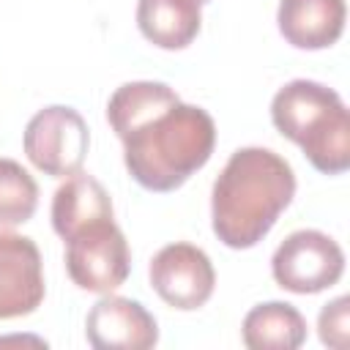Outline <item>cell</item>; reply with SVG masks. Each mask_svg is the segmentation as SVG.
I'll return each instance as SVG.
<instances>
[{
  "mask_svg": "<svg viewBox=\"0 0 350 350\" xmlns=\"http://www.w3.org/2000/svg\"><path fill=\"white\" fill-rule=\"evenodd\" d=\"M295 197V172L268 148H238L211 191V224L230 249L257 246Z\"/></svg>",
  "mask_w": 350,
  "mask_h": 350,
  "instance_id": "obj_1",
  "label": "cell"
},
{
  "mask_svg": "<svg viewBox=\"0 0 350 350\" xmlns=\"http://www.w3.org/2000/svg\"><path fill=\"white\" fill-rule=\"evenodd\" d=\"M129 175L148 191H175L202 170L216 148L213 118L180 98L120 134Z\"/></svg>",
  "mask_w": 350,
  "mask_h": 350,
  "instance_id": "obj_2",
  "label": "cell"
},
{
  "mask_svg": "<svg viewBox=\"0 0 350 350\" xmlns=\"http://www.w3.org/2000/svg\"><path fill=\"white\" fill-rule=\"evenodd\" d=\"M271 120L317 172L342 175L350 167V115L334 88L314 79L287 82L271 101Z\"/></svg>",
  "mask_w": 350,
  "mask_h": 350,
  "instance_id": "obj_3",
  "label": "cell"
},
{
  "mask_svg": "<svg viewBox=\"0 0 350 350\" xmlns=\"http://www.w3.org/2000/svg\"><path fill=\"white\" fill-rule=\"evenodd\" d=\"M66 271L79 290L115 293L131 273V252L115 219L82 227L66 241Z\"/></svg>",
  "mask_w": 350,
  "mask_h": 350,
  "instance_id": "obj_4",
  "label": "cell"
},
{
  "mask_svg": "<svg viewBox=\"0 0 350 350\" xmlns=\"http://www.w3.org/2000/svg\"><path fill=\"white\" fill-rule=\"evenodd\" d=\"M22 145L36 170L52 178H68L85 164L90 131L74 107L52 104L27 120Z\"/></svg>",
  "mask_w": 350,
  "mask_h": 350,
  "instance_id": "obj_5",
  "label": "cell"
},
{
  "mask_svg": "<svg viewBox=\"0 0 350 350\" xmlns=\"http://www.w3.org/2000/svg\"><path fill=\"white\" fill-rule=\"evenodd\" d=\"M273 282L295 295H314L334 287L345 273L342 246L320 230L290 232L271 257Z\"/></svg>",
  "mask_w": 350,
  "mask_h": 350,
  "instance_id": "obj_6",
  "label": "cell"
},
{
  "mask_svg": "<svg viewBox=\"0 0 350 350\" xmlns=\"http://www.w3.org/2000/svg\"><path fill=\"white\" fill-rule=\"evenodd\" d=\"M150 287L156 295L180 312H194L205 306L216 287V271L211 257L186 241L161 246L148 268Z\"/></svg>",
  "mask_w": 350,
  "mask_h": 350,
  "instance_id": "obj_7",
  "label": "cell"
},
{
  "mask_svg": "<svg viewBox=\"0 0 350 350\" xmlns=\"http://www.w3.org/2000/svg\"><path fill=\"white\" fill-rule=\"evenodd\" d=\"M44 293V262L36 241L0 230V320L33 314Z\"/></svg>",
  "mask_w": 350,
  "mask_h": 350,
  "instance_id": "obj_8",
  "label": "cell"
},
{
  "mask_svg": "<svg viewBox=\"0 0 350 350\" xmlns=\"http://www.w3.org/2000/svg\"><path fill=\"white\" fill-rule=\"evenodd\" d=\"M85 336L96 350H150L159 342V325L139 301L104 293L85 317Z\"/></svg>",
  "mask_w": 350,
  "mask_h": 350,
  "instance_id": "obj_9",
  "label": "cell"
},
{
  "mask_svg": "<svg viewBox=\"0 0 350 350\" xmlns=\"http://www.w3.org/2000/svg\"><path fill=\"white\" fill-rule=\"evenodd\" d=\"M345 0H279L276 25L295 49H328L345 33Z\"/></svg>",
  "mask_w": 350,
  "mask_h": 350,
  "instance_id": "obj_10",
  "label": "cell"
},
{
  "mask_svg": "<svg viewBox=\"0 0 350 350\" xmlns=\"http://www.w3.org/2000/svg\"><path fill=\"white\" fill-rule=\"evenodd\" d=\"M104 219H115V211H112V200L107 189L93 175L79 170L55 189L52 227L63 241H68L82 227L104 221Z\"/></svg>",
  "mask_w": 350,
  "mask_h": 350,
  "instance_id": "obj_11",
  "label": "cell"
},
{
  "mask_svg": "<svg viewBox=\"0 0 350 350\" xmlns=\"http://www.w3.org/2000/svg\"><path fill=\"white\" fill-rule=\"evenodd\" d=\"M137 27L159 49H186L202 27L200 3L197 0H139Z\"/></svg>",
  "mask_w": 350,
  "mask_h": 350,
  "instance_id": "obj_12",
  "label": "cell"
},
{
  "mask_svg": "<svg viewBox=\"0 0 350 350\" xmlns=\"http://www.w3.org/2000/svg\"><path fill=\"white\" fill-rule=\"evenodd\" d=\"M241 336L249 350H295L306 342V320L287 301H265L246 312Z\"/></svg>",
  "mask_w": 350,
  "mask_h": 350,
  "instance_id": "obj_13",
  "label": "cell"
},
{
  "mask_svg": "<svg viewBox=\"0 0 350 350\" xmlns=\"http://www.w3.org/2000/svg\"><path fill=\"white\" fill-rule=\"evenodd\" d=\"M38 208L36 178L14 159H0V230H11L33 219Z\"/></svg>",
  "mask_w": 350,
  "mask_h": 350,
  "instance_id": "obj_14",
  "label": "cell"
},
{
  "mask_svg": "<svg viewBox=\"0 0 350 350\" xmlns=\"http://www.w3.org/2000/svg\"><path fill=\"white\" fill-rule=\"evenodd\" d=\"M317 334H320V342L334 350L347 347V339H350V298L347 295H339L320 309Z\"/></svg>",
  "mask_w": 350,
  "mask_h": 350,
  "instance_id": "obj_15",
  "label": "cell"
},
{
  "mask_svg": "<svg viewBox=\"0 0 350 350\" xmlns=\"http://www.w3.org/2000/svg\"><path fill=\"white\" fill-rule=\"evenodd\" d=\"M197 3H200V5H202V3H208V0H197Z\"/></svg>",
  "mask_w": 350,
  "mask_h": 350,
  "instance_id": "obj_16",
  "label": "cell"
}]
</instances>
